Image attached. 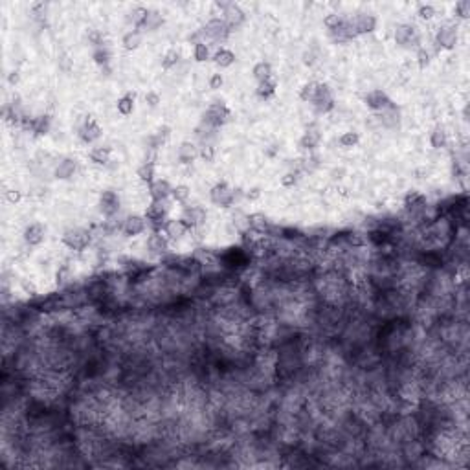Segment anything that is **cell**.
Segmentation results:
<instances>
[{"label": "cell", "mask_w": 470, "mask_h": 470, "mask_svg": "<svg viewBox=\"0 0 470 470\" xmlns=\"http://www.w3.org/2000/svg\"><path fill=\"white\" fill-rule=\"evenodd\" d=\"M198 156H200L204 162H213V158H215V147H213L212 143H204V145L200 147V151H198Z\"/></svg>", "instance_id": "obj_42"}, {"label": "cell", "mask_w": 470, "mask_h": 470, "mask_svg": "<svg viewBox=\"0 0 470 470\" xmlns=\"http://www.w3.org/2000/svg\"><path fill=\"white\" fill-rule=\"evenodd\" d=\"M167 246H169V245H167V239H165L160 231H155V233H151L149 239H147V250H149L151 254H155V255L167 254Z\"/></svg>", "instance_id": "obj_19"}, {"label": "cell", "mask_w": 470, "mask_h": 470, "mask_svg": "<svg viewBox=\"0 0 470 470\" xmlns=\"http://www.w3.org/2000/svg\"><path fill=\"white\" fill-rule=\"evenodd\" d=\"M208 59H210V48H208V44L202 43V41L195 43V61L204 63Z\"/></svg>", "instance_id": "obj_40"}, {"label": "cell", "mask_w": 470, "mask_h": 470, "mask_svg": "<svg viewBox=\"0 0 470 470\" xmlns=\"http://www.w3.org/2000/svg\"><path fill=\"white\" fill-rule=\"evenodd\" d=\"M430 143H432L433 149H445L448 143V136H447V132H445V129L443 127L433 129L432 134H430Z\"/></svg>", "instance_id": "obj_27"}, {"label": "cell", "mask_w": 470, "mask_h": 470, "mask_svg": "<svg viewBox=\"0 0 470 470\" xmlns=\"http://www.w3.org/2000/svg\"><path fill=\"white\" fill-rule=\"evenodd\" d=\"M246 197L250 198V200H255V198H259L261 197V191H259L257 188H254V189H250L248 193H246Z\"/></svg>", "instance_id": "obj_53"}, {"label": "cell", "mask_w": 470, "mask_h": 470, "mask_svg": "<svg viewBox=\"0 0 470 470\" xmlns=\"http://www.w3.org/2000/svg\"><path fill=\"white\" fill-rule=\"evenodd\" d=\"M171 193H173V188L167 180H155L153 184H149V195L153 200H165Z\"/></svg>", "instance_id": "obj_20"}, {"label": "cell", "mask_w": 470, "mask_h": 470, "mask_svg": "<svg viewBox=\"0 0 470 470\" xmlns=\"http://www.w3.org/2000/svg\"><path fill=\"white\" fill-rule=\"evenodd\" d=\"M380 123L386 129H399L400 125V110L399 107L391 103L388 108L380 110Z\"/></svg>", "instance_id": "obj_17"}, {"label": "cell", "mask_w": 470, "mask_h": 470, "mask_svg": "<svg viewBox=\"0 0 470 470\" xmlns=\"http://www.w3.org/2000/svg\"><path fill=\"white\" fill-rule=\"evenodd\" d=\"M222 83H224V79H222L221 74H213L212 77H210V89L212 90H219L222 86Z\"/></svg>", "instance_id": "obj_50"}, {"label": "cell", "mask_w": 470, "mask_h": 470, "mask_svg": "<svg viewBox=\"0 0 470 470\" xmlns=\"http://www.w3.org/2000/svg\"><path fill=\"white\" fill-rule=\"evenodd\" d=\"M433 15H435V8H433V6H430V4L419 6V17H421V19L430 20Z\"/></svg>", "instance_id": "obj_44"}, {"label": "cell", "mask_w": 470, "mask_h": 470, "mask_svg": "<svg viewBox=\"0 0 470 470\" xmlns=\"http://www.w3.org/2000/svg\"><path fill=\"white\" fill-rule=\"evenodd\" d=\"M147 15H149V10L147 8H141V6H138V8H134V10L131 11V15H129V20H131L136 28H141L143 26V22H145Z\"/></svg>", "instance_id": "obj_35"}, {"label": "cell", "mask_w": 470, "mask_h": 470, "mask_svg": "<svg viewBox=\"0 0 470 470\" xmlns=\"http://www.w3.org/2000/svg\"><path fill=\"white\" fill-rule=\"evenodd\" d=\"M210 198H212V202L215 204V206L230 208V206H233V202H235V191H233V188L228 186L226 182H219V184H215L212 188V191H210Z\"/></svg>", "instance_id": "obj_4"}, {"label": "cell", "mask_w": 470, "mask_h": 470, "mask_svg": "<svg viewBox=\"0 0 470 470\" xmlns=\"http://www.w3.org/2000/svg\"><path fill=\"white\" fill-rule=\"evenodd\" d=\"M116 108H118V112L123 114V116L132 114V110H134V94H125L123 98L118 99Z\"/></svg>", "instance_id": "obj_32"}, {"label": "cell", "mask_w": 470, "mask_h": 470, "mask_svg": "<svg viewBox=\"0 0 470 470\" xmlns=\"http://www.w3.org/2000/svg\"><path fill=\"white\" fill-rule=\"evenodd\" d=\"M86 39H89V43L92 44V46H96V48L103 46V44H101V33L96 32V30H89V33H86Z\"/></svg>", "instance_id": "obj_47"}, {"label": "cell", "mask_w": 470, "mask_h": 470, "mask_svg": "<svg viewBox=\"0 0 470 470\" xmlns=\"http://www.w3.org/2000/svg\"><path fill=\"white\" fill-rule=\"evenodd\" d=\"M186 230H188V228H186V226L180 222V219H179V221H167V222H165V226H164V233L167 235L169 239H173V241L180 239Z\"/></svg>", "instance_id": "obj_25"}, {"label": "cell", "mask_w": 470, "mask_h": 470, "mask_svg": "<svg viewBox=\"0 0 470 470\" xmlns=\"http://www.w3.org/2000/svg\"><path fill=\"white\" fill-rule=\"evenodd\" d=\"M20 198H22V193H20L19 189H10V191H6V200L10 204H19Z\"/></svg>", "instance_id": "obj_48"}, {"label": "cell", "mask_w": 470, "mask_h": 470, "mask_svg": "<svg viewBox=\"0 0 470 470\" xmlns=\"http://www.w3.org/2000/svg\"><path fill=\"white\" fill-rule=\"evenodd\" d=\"M296 182H298V177L294 173H287L281 177V184L285 188H292V186H296Z\"/></svg>", "instance_id": "obj_49"}, {"label": "cell", "mask_w": 470, "mask_h": 470, "mask_svg": "<svg viewBox=\"0 0 470 470\" xmlns=\"http://www.w3.org/2000/svg\"><path fill=\"white\" fill-rule=\"evenodd\" d=\"M222 15H224V22L230 26V28H237V26H241V24L245 22V11L241 10L237 4H228V8H226L224 11H222Z\"/></svg>", "instance_id": "obj_18"}, {"label": "cell", "mask_w": 470, "mask_h": 470, "mask_svg": "<svg viewBox=\"0 0 470 470\" xmlns=\"http://www.w3.org/2000/svg\"><path fill=\"white\" fill-rule=\"evenodd\" d=\"M138 177H140L141 182L153 184L155 182V164L153 162H145L143 165L138 167Z\"/></svg>", "instance_id": "obj_34"}, {"label": "cell", "mask_w": 470, "mask_h": 470, "mask_svg": "<svg viewBox=\"0 0 470 470\" xmlns=\"http://www.w3.org/2000/svg\"><path fill=\"white\" fill-rule=\"evenodd\" d=\"M213 61H215V65L221 66V68H226V66H231L235 63V53L231 52V50L221 48V50L213 55Z\"/></svg>", "instance_id": "obj_28"}, {"label": "cell", "mask_w": 470, "mask_h": 470, "mask_svg": "<svg viewBox=\"0 0 470 470\" xmlns=\"http://www.w3.org/2000/svg\"><path fill=\"white\" fill-rule=\"evenodd\" d=\"M320 141H321L320 131L314 129V127H310L303 132V136H301V140H300V145H301V149L312 151V149H316V147L320 145Z\"/></svg>", "instance_id": "obj_23"}, {"label": "cell", "mask_w": 470, "mask_h": 470, "mask_svg": "<svg viewBox=\"0 0 470 470\" xmlns=\"http://www.w3.org/2000/svg\"><path fill=\"white\" fill-rule=\"evenodd\" d=\"M456 15L461 19H466L470 15V2L468 0H461L456 4Z\"/></svg>", "instance_id": "obj_43"}, {"label": "cell", "mask_w": 470, "mask_h": 470, "mask_svg": "<svg viewBox=\"0 0 470 470\" xmlns=\"http://www.w3.org/2000/svg\"><path fill=\"white\" fill-rule=\"evenodd\" d=\"M101 127H99L98 123H96V120H86L85 125L79 129V138L85 143H92V141H96L99 136H101Z\"/></svg>", "instance_id": "obj_21"}, {"label": "cell", "mask_w": 470, "mask_h": 470, "mask_svg": "<svg viewBox=\"0 0 470 470\" xmlns=\"http://www.w3.org/2000/svg\"><path fill=\"white\" fill-rule=\"evenodd\" d=\"M145 101L149 107H156V105L160 103V96L156 94V92H147L145 94Z\"/></svg>", "instance_id": "obj_51"}, {"label": "cell", "mask_w": 470, "mask_h": 470, "mask_svg": "<svg viewBox=\"0 0 470 470\" xmlns=\"http://www.w3.org/2000/svg\"><path fill=\"white\" fill-rule=\"evenodd\" d=\"M110 153H112V149L107 145L103 147H94V149L90 151V160L94 162V164H99V165H105L108 162V158H110Z\"/></svg>", "instance_id": "obj_26"}, {"label": "cell", "mask_w": 470, "mask_h": 470, "mask_svg": "<svg viewBox=\"0 0 470 470\" xmlns=\"http://www.w3.org/2000/svg\"><path fill=\"white\" fill-rule=\"evenodd\" d=\"M68 281V268L63 267L59 272H57V285H65Z\"/></svg>", "instance_id": "obj_52"}, {"label": "cell", "mask_w": 470, "mask_h": 470, "mask_svg": "<svg viewBox=\"0 0 470 470\" xmlns=\"http://www.w3.org/2000/svg\"><path fill=\"white\" fill-rule=\"evenodd\" d=\"M340 145L345 147V149H349V147H355L360 141V136H358V132L355 131H349V132H343L342 136H340Z\"/></svg>", "instance_id": "obj_37"}, {"label": "cell", "mask_w": 470, "mask_h": 470, "mask_svg": "<svg viewBox=\"0 0 470 470\" xmlns=\"http://www.w3.org/2000/svg\"><path fill=\"white\" fill-rule=\"evenodd\" d=\"M435 41H437L439 46L445 48V50H452V48H456V44H457L456 26H450V24L441 26L439 32H437V35H435Z\"/></svg>", "instance_id": "obj_12"}, {"label": "cell", "mask_w": 470, "mask_h": 470, "mask_svg": "<svg viewBox=\"0 0 470 470\" xmlns=\"http://www.w3.org/2000/svg\"><path fill=\"white\" fill-rule=\"evenodd\" d=\"M145 228H147V221H145V217H141V215L125 217V221H123V224H122V231L127 235V237H136V235L143 233Z\"/></svg>", "instance_id": "obj_11"}, {"label": "cell", "mask_w": 470, "mask_h": 470, "mask_svg": "<svg viewBox=\"0 0 470 470\" xmlns=\"http://www.w3.org/2000/svg\"><path fill=\"white\" fill-rule=\"evenodd\" d=\"M276 86H278V83H276V79H272V77H268V79L261 81V83H259V86H257L259 98H263V99L272 98V96L276 94Z\"/></svg>", "instance_id": "obj_29"}, {"label": "cell", "mask_w": 470, "mask_h": 470, "mask_svg": "<svg viewBox=\"0 0 470 470\" xmlns=\"http://www.w3.org/2000/svg\"><path fill=\"white\" fill-rule=\"evenodd\" d=\"M173 198H174V202H180V204H184L186 200L189 198V195H191V189L188 188V186H184V184H180V186H177V188H173Z\"/></svg>", "instance_id": "obj_38"}, {"label": "cell", "mask_w": 470, "mask_h": 470, "mask_svg": "<svg viewBox=\"0 0 470 470\" xmlns=\"http://www.w3.org/2000/svg\"><path fill=\"white\" fill-rule=\"evenodd\" d=\"M342 20H343V17H340V15H329V17H325L324 24H325V28L331 32V30L336 28V26H338Z\"/></svg>", "instance_id": "obj_45"}, {"label": "cell", "mask_w": 470, "mask_h": 470, "mask_svg": "<svg viewBox=\"0 0 470 470\" xmlns=\"http://www.w3.org/2000/svg\"><path fill=\"white\" fill-rule=\"evenodd\" d=\"M318 85L320 83H316V81H310V83H307V85H303V89H301L300 96L303 101H309V103H312V99H314L316 92H318Z\"/></svg>", "instance_id": "obj_36"}, {"label": "cell", "mask_w": 470, "mask_h": 470, "mask_svg": "<svg viewBox=\"0 0 470 470\" xmlns=\"http://www.w3.org/2000/svg\"><path fill=\"white\" fill-rule=\"evenodd\" d=\"M208 219V213L202 206H189L184 210L182 217H180V222H182L188 230H195L198 226H202Z\"/></svg>", "instance_id": "obj_6"}, {"label": "cell", "mask_w": 470, "mask_h": 470, "mask_svg": "<svg viewBox=\"0 0 470 470\" xmlns=\"http://www.w3.org/2000/svg\"><path fill=\"white\" fill-rule=\"evenodd\" d=\"M417 63H419V68H426V66L430 65V53H428L424 48H419Z\"/></svg>", "instance_id": "obj_46"}, {"label": "cell", "mask_w": 470, "mask_h": 470, "mask_svg": "<svg viewBox=\"0 0 470 470\" xmlns=\"http://www.w3.org/2000/svg\"><path fill=\"white\" fill-rule=\"evenodd\" d=\"M165 213H167V206H165L164 200H153V202L147 206L145 219L155 226L156 231L164 230L165 222H167L165 221Z\"/></svg>", "instance_id": "obj_7"}, {"label": "cell", "mask_w": 470, "mask_h": 470, "mask_svg": "<svg viewBox=\"0 0 470 470\" xmlns=\"http://www.w3.org/2000/svg\"><path fill=\"white\" fill-rule=\"evenodd\" d=\"M75 171H77V160H75V158H63V160L57 164L53 174H55V179H59V180H70L75 174Z\"/></svg>", "instance_id": "obj_16"}, {"label": "cell", "mask_w": 470, "mask_h": 470, "mask_svg": "<svg viewBox=\"0 0 470 470\" xmlns=\"http://www.w3.org/2000/svg\"><path fill=\"white\" fill-rule=\"evenodd\" d=\"M198 156V147L191 141H182L179 147V160L182 164H191Z\"/></svg>", "instance_id": "obj_24"}, {"label": "cell", "mask_w": 470, "mask_h": 470, "mask_svg": "<svg viewBox=\"0 0 470 470\" xmlns=\"http://www.w3.org/2000/svg\"><path fill=\"white\" fill-rule=\"evenodd\" d=\"M351 22H352V28H355V33H357V37L358 35H366V33L375 32V28H376V19L373 15H367V13L357 15Z\"/></svg>", "instance_id": "obj_13"}, {"label": "cell", "mask_w": 470, "mask_h": 470, "mask_svg": "<svg viewBox=\"0 0 470 470\" xmlns=\"http://www.w3.org/2000/svg\"><path fill=\"white\" fill-rule=\"evenodd\" d=\"M230 30L231 28L224 22V19H212L200 30V35L208 37L213 43H224L226 39L230 37Z\"/></svg>", "instance_id": "obj_3"}, {"label": "cell", "mask_w": 470, "mask_h": 470, "mask_svg": "<svg viewBox=\"0 0 470 470\" xmlns=\"http://www.w3.org/2000/svg\"><path fill=\"white\" fill-rule=\"evenodd\" d=\"M17 81H19V74H17V72H11V75H10V83H11V85H15Z\"/></svg>", "instance_id": "obj_54"}, {"label": "cell", "mask_w": 470, "mask_h": 470, "mask_svg": "<svg viewBox=\"0 0 470 470\" xmlns=\"http://www.w3.org/2000/svg\"><path fill=\"white\" fill-rule=\"evenodd\" d=\"M141 41H143V35H141L138 30H132V32L125 33V37H123V46H125V50H136V48H140Z\"/></svg>", "instance_id": "obj_31"}, {"label": "cell", "mask_w": 470, "mask_h": 470, "mask_svg": "<svg viewBox=\"0 0 470 470\" xmlns=\"http://www.w3.org/2000/svg\"><path fill=\"white\" fill-rule=\"evenodd\" d=\"M426 206H428V202H426V197H424L423 193L409 191L408 195L404 197V208H406V212H408L412 217L421 215V213L426 210Z\"/></svg>", "instance_id": "obj_9"}, {"label": "cell", "mask_w": 470, "mask_h": 470, "mask_svg": "<svg viewBox=\"0 0 470 470\" xmlns=\"http://www.w3.org/2000/svg\"><path fill=\"white\" fill-rule=\"evenodd\" d=\"M312 107L318 114H327L329 110H333L334 107V99L331 94V89L324 83L318 85V92H316L314 99H312Z\"/></svg>", "instance_id": "obj_8"}, {"label": "cell", "mask_w": 470, "mask_h": 470, "mask_svg": "<svg viewBox=\"0 0 470 470\" xmlns=\"http://www.w3.org/2000/svg\"><path fill=\"white\" fill-rule=\"evenodd\" d=\"M63 243L70 250L75 252H83L85 248H89V245L92 243V237H90V231L85 228H70L66 230L63 235Z\"/></svg>", "instance_id": "obj_1"}, {"label": "cell", "mask_w": 470, "mask_h": 470, "mask_svg": "<svg viewBox=\"0 0 470 470\" xmlns=\"http://www.w3.org/2000/svg\"><path fill=\"white\" fill-rule=\"evenodd\" d=\"M252 74H254L255 79L261 83V81L268 79V77H272V66H270V63L267 61H261L257 63V65L254 66V70H252Z\"/></svg>", "instance_id": "obj_33"}, {"label": "cell", "mask_w": 470, "mask_h": 470, "mask_svg": "<svg viewBox=\"0 0 470 470\" xmlns=\"http://www.w3.org/2000/svg\"><path fill=\"white\" fill-rule=\"evenodd\" d=\"M162 24H164V17H162L160 11H149V15H147V19L141 28L147 30V32H155V30L160 28Z\"/></svg>", "instance_id": "obj_30"}, {"label": "cell", "mask_w": 470, "mask_h": 470, "mask_svg": "<svg viewBox=\"0 0 470 470\" xmlns=\"http://www.w3.org/2000/svg\"><path fill=\"white\" fill-rule=\"evenodd\" d=\"M366 105L371 108V110L380 112V110H384V108L390 107L391 99H390V96L386 94L384 90H371V92L366 96Z\"/></svg>", "instance_id": "obj_14"}, {"label": "cell", "mask_w": 470, "mask_h": 470, "mask_svg": "<svg viewBox=\"0 0 470 470\" xmlns=\"http://www.w3.org/2000/svg\"><path fill=\"white\" fill-rule=\"evenodd\" d=\"M122 208V198L116 191L112 189H105L101 195H99V212L103 213L107 219H112Z\"/></svg>", "instance_id": "obj_5"}, {"label": "cell", "mask_w": 470, "mask_h": 470, "mask_svg": "<svg viewBox=\"0 0 470 470\" xmlns=\"http://www.w3.org/2000/svg\"><path fill=\"white\" fill-rule=\"evenodd\" d=\"M395 43L400 46H415L419 43V35L412 24H399L395 28Z\"/></svg>", "instance_id": "obj_10"}, {"label": "cell", "mask_w": 470, "mask_h": 470, "mask_svg": "<svg viewBox=\"0 0 470 470\" xmlns=\"http://www.w3.org/2000/svg\"><path fill=\"white\" fill-rule=\"evenodd\" d=\"M248 222H250V230L255 231V233L268 235L270 230H272V224L268 222V219L263 213H252V215H248Z\"/></svg>", "instance_id": "obj_22"}, {"label": "cell", "mask_w": 470, "mask_h": 470, "mask_svg": "<svg viewBox=\"0 0 470 470\" xmlns=\"http://www.w3.org/2000/svg\"><path fill=\"white\" fill-rule=\"evenodd\" d=\"M44 239H46V228L41 222H33L24 230V241L30 246H39L41 243H44Z\"/></svg>", "instance_id": "obj_15"}, {"label": "cell", "mask_w": 470, "mask_h": 470, "mask_svg": "<svg viewBox=\"0 0 470 470\" xmlns=\"http://www.w3.org/2000/svg\"><path fill=\"white\" fill-rule=\"evenodd\" d=\"M230 118H231V112L228 110L226 105L213 103V105H210V108L204 112L202 123H206V125H210V127H213V129H219V127H222L224 123L230 122Z\"/></svg>", "instance_id": "obj_2"}, {"label": "cell", "mask_w": 470, "mask_h": 470, "mask_svg": "<svg viewBox=\"0 0 470 470\" xmlns=\"http://www.w3.org/2000/svg\"><path fill=\"white\" fill-rule=\"evenodd\" d=\"M179 61H180V53L177 52V50H169V52L164 55V59H162V66H164V68H173V66H177Z\"/></svg>", "instance_id": "obj_41"}, {"label": "cell", "mask_w": 470, "mask_h": 470, "mask_svg": "<svg viewBox=\"0 0 470 470\" xmlns=\"http://www.w3.org/2000/svg\"><path fill=\"white\" fill-rule=\"evenodd\" d=\"M92 57H94V61L98 63V65L108 66V61H110V52H108L105 46H99V48H94Z\"/></svg>", "instance_id": "obj_39"}]
</instances>
